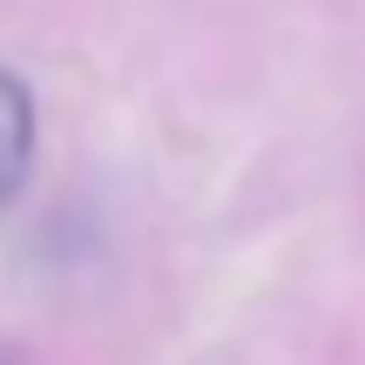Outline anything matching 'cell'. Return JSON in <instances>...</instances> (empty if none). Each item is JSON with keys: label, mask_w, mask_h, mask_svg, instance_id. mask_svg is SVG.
I'll return each mask as SVG.
<instances>
[{"label": "cell", "mask_w": 365, "mask_h": 365, "mask_svg": "<svg viewBox=\"0 0 365 365\" xmlns=\"http://www.w3.org/2000/svg\"><path fill=\"white\" fill-rule=\"evenodd\" d=\"M27 156H34V102L0 68V203L27 182Z\"/></svg>", "instance_id": "cell-1"}]
</instances>
